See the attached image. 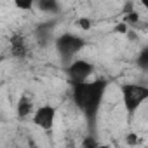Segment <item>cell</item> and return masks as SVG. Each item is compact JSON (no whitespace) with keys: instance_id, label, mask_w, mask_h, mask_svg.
Masks as SVG:
<instances>
[{"instance_id":"obj_1","label":"cell","mask_w":148,"mask_h":148,"mask_svg":"<svg viewBox=\"0 0 148 148\" xmlns=\"http://www.w3.org/2000/svg\"><path fill=\"white\" fill-rule=\"evenodd\" d=\"M106 80L105 79H98V80H89L86 84H79V86H73L71 87V96H73V103L75 106L82 112L84 119L87 120L89 127L92 129L101 105H103V98L106 92Z\"/></svg>"},{"instance_id":"obj_2","label":"cell","mask_w":148,"mask_h":148,"mask_svg":"<svg viewBox=\"0 0 148 148\" xmlns=\"http://www.w3.org/2000/svg\"><path fill=\"white\" fill-rule=\"evenodd\" d=\"M120 94H122V103H124L125 112L129 115H134L138 108L143 106L148 99V86L127 82V84H122Z\"/></svg>"},{"instance_id":"obj_3","label":"cell","mask_w":148,"mask_h":148,"mask_svg":"<svg viewBox=\"0 0 148 148\" xmlns=\"http://www.w3.org/2000/svg\"><path fill=\"white\" fill-rule=\"evenodd\" d=\"M54 47L58 51V54L61 56V59L68 61L71 58H75L84 47H86V40L75 33H61L56 37L54 40Z\"/></svg>"},{"instance_id":"obj_4","label":"cell","mask_w":148,"mask_h":148,"mask_svg":"<svg viewBox=\"0 0 148 148\" xmlns=\"http://www.w3.org/2000/svg\"><path fill=\"white\" fill-rule=\"evenodd\" d=\"M92 73H94V64L91 61H87V59H75V61H71L68 64V68H66V75L70 79L71 87L89 82Z\"/></svg>"},{"instance_id":"obj_5","label":"cell","mask_w":148,"mask_h":148,"mask_svg":"<svg viewBox=\"0 0 148 148\" xmlns=\"http://www.w3.org/2000/svg\"><path fill=\"white\" fill-rule=\"evenodd\" d=\"M54 120H56V108L52 105H42L35 110L32 122L40 127L42 131H51L54 127Z\"/></svg>"},{"instance_id":"obj_6","label":"cell","mask_w":148,"mask_h":148,"mask_svg":"<svg viewBox=\"0 0 148 148\" xmlns=\"http://www.w3.org/2000/svg\"><path fill=\"white\" fill-rule=\"evenodd\" d=\"M35 37H37V40H38L40 45L42 44L45 45L49 42H54L56 40L54 38V21H47V23L38 25L37 30H35Z\"/></svg>"},{"instance_id":"obj_7","label":"cell","mask_w":148,"mask_h":148,"mask_svg":"<svg viewBox=\"0 0 148 148\" xmlns=\"http://www.w3.org/2000/svg\"><path fill=\"white\" fill-rule=\"evenodd\" d=\"M35 110L37 108H33V101H32V98L28 96V94H23L21 98H19V101H18V106H16V112H18V117L23 120V119H26V117H33V113H35Z\"/></svg>"},{"instance_id":"obj_8","label":"cell","mask_w":148,"mask_h":148,"mask_svg":"<svg viewBox=\"0 0 148 148\" xmlns=\"http://www.w3.org/2000/svg\"><path fill=\"white\" fill-rule=\"evenodd\" d=\"M11 52H12V56L18 58V59L26 58V54H28L26 42H25V38H23L21 35H18V33L12 35V38H11Z\"/></svg>"},{"instance_id":"obj_9","label":"cell","mask_w":148,"mask_h":148,"mask_svg":"<svg viewBox=\"0 0 148 148\" xmlns=\"http://www.w3.org/2000/svg\"><path fill=\"white\" fill-rule=\"evenodd\" d=\"M35 7L40 9L45 14H56L59 11V4L58 2H51V0H42V2H37Z\"/></svg>"},{"instance_id":"obj_10","label":"cell","mask_w":148,"mask_h":148,"mask_svg":"<svg viewBox=\"0 0 148 148\" xmlns=\"http://www.w3.org/2000/svg\"><path fill=\"white\" fill-rule=\"evenodd\" d=\"M136 64L139 66V70L148 71V45L139 51V54H138V58H136Z\"/></svg>"},{"instance_id":"obj_11","label":"cell","mask_w":148,"mask_h":148,"mask_svg":"<svg viewBox=\"0 0 148 148\" xmlns=\"http://www.w3.org/2000/svg\"><path fill=\"white\" fill-rule=\"evenodd\" d=\"M14 7H18L21 11H32L35 7V2H32V0H16Z\"/></svg>"},{"instance_id":"obj_12","label":"cell","mask_w":148,"mask_h":148,"mask_svg":"<svg viewBox=\"0 0 148 148\" xmlns=\"http://www.w3.org/2000/svg\"><path fill=\"white\" fill-rule=\"evenodd\" d=\"M125 143H127L129 146H136V145L139 143V136H138L136 132H127V134H125Z\"/></svg>"},{"instance_id":"obj_13","label":"cell","mask_w":148,"mask_h":148,"mask_svg":"<svg viewBox=\"0 0 148 148\" xmlns=\"http://www.w3.org/2000/svg\"><path fill=\"white\" fill-rule=\"evenodd\" d=\"M99 146V143L92 138V136H89V138H86L84 141H82V148H98Z\"/></svg>"},{"instance_id":"obj_14","label":"cell","mask_w":148,"mask_h":148,"mask_svg":"<svg viewBox=\"0 0 148 148\" xmlns=\"http://www.w3.org/2000/svg\"><path fill=\"white\" fill-rule=\"evenodd\" d=\"M115 32H117V33H127V32H129V25L122 21V23H119V25L115 26Z\"/></svg>"},{"instance_id":"obj_15","label":"cell","mask_w":148,"mask_h":148,"mask_svg":"<svg viewBox=\"0 0 148 148\" xmlns=\"http://www.w3.org/2000/svg\"><path fill=\"white\" fill-rule=\"evenodd\" d=\"M79 26H80L82 30H89V28H91V21H89L87 18H82V19H79Z\"/></svg>"},{"instance_id":"obj_16","label":"cell","mask_w":148,"mask_h":148,"mask_svg":"<svg viewBox=\"0 0 148 148\" xmlns=\"http://www.w3.org/2000/svg\"><path fill=\"white\" fill-rule=\"evenodd\" d=\"M139 5H141V7H145V9L148 11V0H143V2H141Z\"/></svg>"},{"instance_id":"obj_17","label":"cell","mask_w":148,"mask_h":148,"mask_svg":"<svg viewBox=\"0 0 148 148\" xmlns=\"http://www.w3.org/2000/svg\"><path fill=\"white\" fill-rule=\"evenodd\" d=\"M98 148H110V146H108V145H101V143H99V146H98Z\"/></svg>"}]
</instances>
